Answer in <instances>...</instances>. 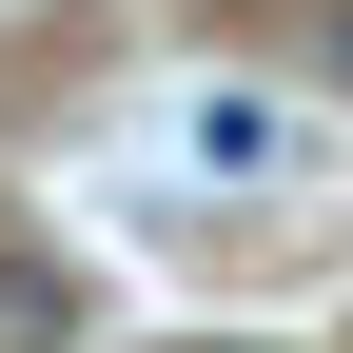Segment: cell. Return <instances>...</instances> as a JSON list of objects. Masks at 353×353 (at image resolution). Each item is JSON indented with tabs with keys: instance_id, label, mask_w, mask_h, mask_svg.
Here are the masks:
<instances>
[{
	"instance_id": "obj_1",
	"label": "cell",
	"mask_w": 353,
	"mask_h": 353,
	"mask_svg": "<svg viewBox=\"0 0 353 353\" xmlns=\"http://www.w3.org/2000/svg\"><path fill=\"white\" fill-rule=\"evenodd\" d=\"M79 334H99V294L59 255H0V353H79Z\"/></svg>"
},
{
	"instance_id": "obj_2",
	"label": "cell",
	"mask_w": 353,
	"mask_h": 353,
	"mask_svg": "<svg viewBox=\"0 0 353 353\" xmlns=\"http://www.w3.org/2000/svg\"><path fill=\"white\" fill-rule=\"evenodd\" d=\"M314 79H334V99H353V20H314Z\"/></svg>"
}]
</instances>
